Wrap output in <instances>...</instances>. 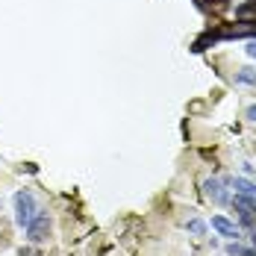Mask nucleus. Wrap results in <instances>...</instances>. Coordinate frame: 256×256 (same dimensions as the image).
I'll list each match as a JSON object with an SVG mask.
<instances>
[{
    "instance_id": "1",
    "label": "nucleus",
    "mask_w": 256,
    "mask_h": 256,
    "mask_svg": "<svg viewBox=\"0 0 256 256\" xmlns=\"http://www.w3.org/2000/svg\"><path fill=\"white\" fill-rule=\"evenodd\" d=\"M12 204H15V224H18V227H24V230L30 227V221L42 212L38 204H36V198H32V192H26V188H24V192H18V194L12 198Z\"/></svg>"
},
{
    "instance_id": "2",
    "label": "nucleus",
    "mask_w": 256,
    "mask_h": 256,
    "mask_svg": "<svg viewBox=\"0 0 256 256\" xmlns=\"http://www.w3.org/2000/svg\"><path fill=\"white\" fill-rule=\"evenodd\" d=\"M48 232H50V218H48V212H38V215L30 221V227H26V238H30L32 244H42V242L48 238Z\"/></svg>"
},
{
    "instance_id": "3",
    "label": "nucleus",
    "mask_w": 256,
    "mask_h": 256,
    "mask_svg": "<svg viewBox=\"0 0 256 256\" xmlns=\"http://www.w3.org/2000/svg\"><path fill=\"white\" fill-rule=\"evenodd\" d=\"M204 194L212 200V204H218V206H227L230 204V192H227V182L224 180H206L204 182Z\"/></svg>"
},
{
    "instance_id": "4",
    "label": "nucleus",
    "mask_w": 256,
    "mask_h": 256,
    "mask_svg": "<svg viewBox=\"0 0 256 256\" xmlns=\"http://www.w3.org/2000/svg\"><path fill=\"white\" fill-rule=\"evenodd\" d=\"M212 230L218 232V236H224L227 242H236V238L242 236V230L232 224L230 218H224V215H215V218H212Z\"/></svg>"
},
{
    "instance_id": "5",
    "label": "nucleus",
    "mask_w": 256,
    "mask_h": 256,
    "mask_svg": "<svg viewBox=\"0 0 256 256\" xmlns=\"http://www.w3.org/2000/svg\"><path fill=\"white\" fill-rule=\"evenodd\" d=\"M227 186H232V188H236V194L256 198V182H250L248 177H232V180H227Z\"/></svg>"
},
{
    "instance_id": "6",
    "label": "nucleus",
    "mask_w": 256,
    "mask_h": 256,
    "mask_svg": "<svg viewBox=\"0 0 256 256\" xmlns=\"http://www.w3.org/2000/svg\"><path fill=\"white\" fill-rule=\"evenodd\" d=\"M236 82H242V86H256V68H242V71L236 74Z\"/></svg>"
},
{
    "instance_id": "7",
    "label": "nucleus",
    "mask_w": 256,
    "mask_h": 256,
    "mask_svg": "<svg viewBox=\"0 0 256 256\" xmlns=\"http://www.w3.org/2000/svg\"><path fill=\"white\" fill-rule=\"evenodd\" d=\"M186 227H188V232H192V236H204V232H206V224L200 221V218H192Z\"/></svg>"
},
{
    "instance_id": "8",
    "label": "nucleus",
    "mask_w": 256,
    "mask_h": 256,
    "mask_svg": "<svg viewBox=\"0 0 256 256\" xmlns=\"http://www.w3.org/2000/svg\"><path fill=\"white\" fill-rule=\"evenodd\" d=\"M232 200H238L242 206H248V209H250V212L256 215V198H244V194H236Z\"/></svg>"
},
{
    "instance_id": "9",
    "label": "nucleus",
    "mask_w": 256,
    "mask_h": 256,
    "mask_svg": "<svg viewBox=\"0 0 256 256\" xmlns=\"http://www.w3.org/2000/svg\"><path fill=\"white\" fill-rule=\"evenodd\" d=\"M227 256H242V244L230 242V244H227Z\"/></svg>"
},
{
    "instance_id": "10",
    "label": "nucleus",
    "mask_w": 256,
    "mask_h": 256,
    "mask_svg": "<svg viewBox=\"0 0 256 256\" xmlns=\"http://www.w3.org/2000/svg\"><path fill=\"white\" fill-rule=\"evenodd\" d=\"M244 50H248L250 59H256V38H254V42H248V48H244Z\"/></svg>"
},
{
    "instance_id": "11",
    "label": "nucleus",
    "mask_w": 256,
    "mask_h": 256,
    "mask_svg": "<svg viewBox=\"0 0 256 256\" xmlns=\"http://www.w3.org/2000/svg\"><path fill=\"white\" fill-rule=\"evenodd\" d=\"M244 118H248V121H254V124H256V103L250 106V109H248V112H244Z\"/></svg>"
},
{
    "instance_id": "12",
    "label": "nucleus",
    "mask_w": 256,
    "mask_h": 256,
    "mask_svg": "<svg viewBox=\"0 0 256 256\" xmlns=\"http://www.w3.org/2000/svg\"><path fill=\"white\" fill-rule=\"evenodd\" d=\"M21 171H26V174H38V165H32V162H26Z\"/></svg>"
},
{
    "instance_id": "13",
    "label": "nucleus",
    "mask_w": 256,
    "mask_h": 256,
    "mask_svg": "<svg viewBox=\"0 0 256 256\" xmlns=\"http://www.w3.org/2000/svg\"><path fill=\"white\" fill-rule=\"evenodd\" d=\"M242 256H256L254 248H242Z\"/></svg>"
},
{
    "instance_id": "14",
    "label": "nucleus",
    "mask_w": 256,
    "mask_h": 256,
    "mask_svg": "<svg viewBox=\"0 0 256 256\" xmlns=\"http://www.w3.org/2000/svg\"><path fill=\"white\" fill-rule=\"evenodd\" d=\"M250 238H254V250H256V230H254V236H250Z\"/></svg>"
}]
</instances>
